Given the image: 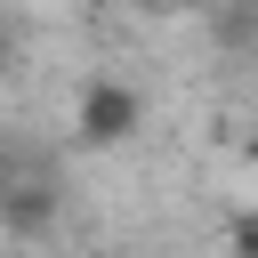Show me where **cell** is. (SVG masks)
Wrapping results in <instances>:
<instances>
[{
	"mask_svg": "<svg viewBox=\"0 0 258 258\" xmlns=\"http://www.w3.org/2000/svg\"><path fill=\"white\" fill-rule=\"evenodd\" d=\"M250 169H258V129H250Z\"/></svg>",
	"mask_w": 258,
	"mask_h": 258,
	"instance_id": "obj_3",
	"label": "cell"
},
{
	"mask_svg": "<svg viewBox=\"0 0 258 258\" xmlns=\"http://www.w3.org/2000/svg\"><path fill=\"white\" fill-rule=\"evenodd\" d=\"M73 129H81V145L113 153V145H129V137L145 129V97H137L129 81H89L81 105H73Z\"/></svg>",
	"mask_w": 258,
	"mask_h": 258,
	"instance_id": "obj_1",
	"label": "cell"
},
{
	"mask_svg": "<svg viewBox=\"0 0 258 258\" xmlns=\"http://www.w3.org/2000/svg\"><path fill=\"white\" fill-rule=\"evenodd\" d=\"M0 218H8L16 234H40V226H48V185H24V194H8V202H0Z\"/></svg>",
	"mask_w": 258,
	"mask_h": 258,
	"instance_id": "obj_2",
	"label": "cell"
}]
</instances>
